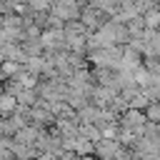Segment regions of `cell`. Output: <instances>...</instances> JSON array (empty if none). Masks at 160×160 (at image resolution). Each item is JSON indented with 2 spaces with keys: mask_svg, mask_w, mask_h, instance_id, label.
<instances>
[{
  "mask_svg": "<svg viewBox=\"0 0 160 160\" xmlns=\"http://www.w3.org/2000/svg\"><path fill=\"white\" fill-rule=\"evenodd\" d=\"M18 110H20L18 98L10 95V92H2V95H0V118H10V115H15Z\"/></svg>",
  "mask_w": 160,
  "mask_h": 160,
  "instance_id": "cell-1",
  "label": "cell"
},
{
  "mask_svg": "<svg viewBox=\"0 0 160 160\" xmlns=\"http://www.w3.org/2000/svg\"><path fill=\"white\" fill-rule=\"evenodd\" d=\"M142 122H145V115H142L140 110H128V112L122 115V120H120V125L128 128V130H140Z\"/></svg>",
  "mask_w": 160,
  "mask_h": 160,
  "instance_id": "cell-2",
  "label": "cell"
},
{
  "mask_svg": "<svg viewBox=\"0 0 160 160\" xmlns=\"http://www.w3.org/2000/svg\"><path fill=\"white\" fill-rule=\"evenodd\" d=\"M142 115H145L148 120H152V122H160V102H150Z\"/></svg>",
  "mask_w": 160,
  "mask_h": 160,
  "instance_id": "cell-3",
  "label": "cell"
},
{
  "mask_svg": "<svg viewBox=\"0 0 160 160\" xmlns=\"http://www.w3.org/2000/svg\"><path fill=\"white\" fill-rule=\"evenodd\" d=\"M48 5H50V0H28V8L30 10H48Z\"/></svg>",
  "mask_w": 160,
  "mask_h": 160,
  "instance_id": "cell-4",
  "label": "cell"
}]
</instances>
